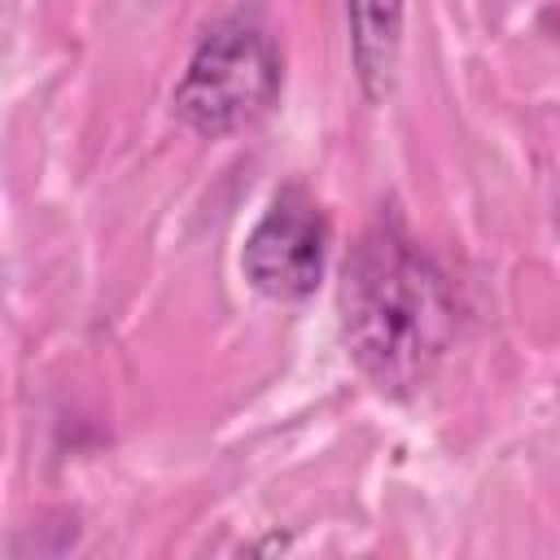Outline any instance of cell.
Instances as JSON below:
<instances>
[{"label":"cell","instance_id":"277c9868","mask_svg":"<svg viewBox=\"0 0 560 560\" xmlns=\"http://www.w3.org/2000/svg\"><path fill=\"white\" fill-rule=\"evenodd\" d=\"M350 22V61L368 101H381L394 88L398 44H402V0H346Z\"/></svg>","mask_w":560,"mask_h":560},{"label":"cell","instance_id":"6da1fadb","mask_svg":"<svg viewBox=\"0 0 560 560\" xmlns=\"http://www.w3.org/2000/svg\"><path fill=\"white\" fill-rule=\"evenodd\" d=\"M341 332L359 372L385 394H411L446 354L455 332L446 276L398 223L368 228L350 249Z\"/></svg>","mask_w":560,"mask_h":560},{"label":"cell","instance_id":"7a4b0ae2","mask_svg":"<svg viewBox=\"0 0 560 560\" xmlns=\"http://www.w3.org/2000/svg\"><path fill=\"white\" fill-rule=\"evenodd\" d=\"M276 39L249 18H228L197 44L184 79L171 92V109L197 136H232L258 122L276 105Z\"/></svg>","mask_w":560,"mask_h":560},{"label":"cell","instance_id":"3957f363","mask_svg":"<svg viewBox=\"0 0 560 560\" xmlns=\"http://www.w3.org/2000/svg\"><path fill=\"white\" fill-rule=\"evenodd\" d=\"M324 254H328V219L298 184H289L271 197V206L245 236L241 267L262 298L302 302L306 293H315L324 276Z\"/></svg>","mask_w":560,"mask_h":560}]
</instances>
